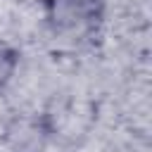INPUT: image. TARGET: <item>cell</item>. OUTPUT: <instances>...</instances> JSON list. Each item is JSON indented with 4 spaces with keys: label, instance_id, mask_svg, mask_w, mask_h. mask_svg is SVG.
<instances>
[{
    "label": "cell",
    "instance_id": "cell-1",
    "mask_svg": "<svg viewBox=\"0 0 152 152\" xmlns=\"http://www.w3.org/2000/svg\"><path fill=\"white\" fill-rule=\"evenodd\" d=\"M107 0H43L48 21L57 31H86L102 19Z\"/></svg>",
    "mask_w": 152,
    "mask_h": 152
},
{
    "label": "cell",
    "instance_id": "cell-2",
    "mask_svg": "<svg viewBox=\"0 0 152 152\" xmlns=\"http://www.w3.org/2000/svg\"><path fill=\"white\" fill-rule=\"evenodd\" d=\"M17 64H19V55H17V50H14L12 45H7V43L0 40V88L14 76Z\"/></svg>",
    "mask_w": 152,
    "mask_h": 152
}]
</instances>
